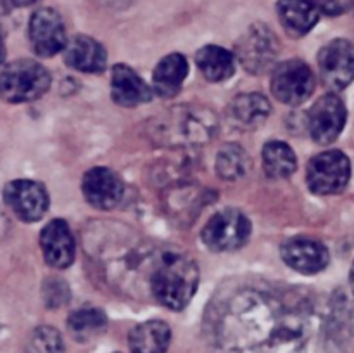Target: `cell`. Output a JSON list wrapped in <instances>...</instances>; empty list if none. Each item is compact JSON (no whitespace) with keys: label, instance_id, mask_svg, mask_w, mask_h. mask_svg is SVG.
I'll list each match as a JSON object with an SVG mask.
<instances>
[{"label":"cell","instance_id":"cell-1","mask_svg":"<svg viewBox=\"0 0 354 353\" xmlns=\"http://www.w3.org/2000/svg\"><path fill=\"white\" fill-rule=\"evenodd\" d=\"M341 325L308 289L242 287L218 308L214 336L225 353H342Z\"/></svg>","mask_w":354,"mask_h":353},{"label":"cell","instance_id":"cell-2","mask_svg":"<svg viewBox=\"0 0 354 353\" xmlns=\"http://www.w3.org/2000/svg\"><path fill=\"white\" fill-rule=\"evenodd\" d=\"M199 286V266L178 251H159L149 279V293L169 310H183Z\"/></svg>","mask_w":354,"mask_h":353},{"label":"cell","instance_id":"cell-3","mask_svg":"<svg viewBox=\"0 0 354 353\" xmlns=\"http://www.w3.org/2000/svg\"><path fill=\"white\" fill-rule=\"evenodd\" d=\"M218 118L204 106H178L152 121L151 135L169 147H196L214 137Z\"/></svg>","mask_w":354,"mask_h":353},{"label":"cell","instance_id":"cell-4","mask_svg":"<svg viewBox=\"0 0 354 353\" xmlns=\"http://www.w3.org/2000/svg\"><path fill=\"white\" fill-rule=\"evenodd\" d=\"M50 87V73L40 62L17 59L0 73V99L10 104L31 102Z\"/></svg>","mask_w":354,"mask_h":353},{"label":"cell","instance_id":"cell-5","mask_svg":"<svg viewBox=\"0 0 354 353\" xmlns=\"http://www.w3.org/2000/svg\"><path fill=\"white\" fill-rule=\"evenodd\" d=\"M351 179V163L342 151H325L311 158L306 170L308 187L318 196L339 194Z\"/></svg>","mask_w":354,"mask_h":353},{"label":"cell","instance_id":"cell-6","mask_svg":"<svg viewBox=\"0 0 354 353\" xmlns=\"http://www.w3.org/2000/svg\"><path fill=\"white\" fill-rule=\"evenodd\" d=\"M251 235V221L241 210L218 211L203 228V241L211 251L225 253L241 249Z\"/></svg>","mask_w":354,"mask_h":353},{"label":"cell","instance_id":"cell-7","mask_svg":"<svg viewBox=\"0 0 354 353\" xmlns=\"http://www.w3.org/2000/svg\"><path fill=\"white\" fill-rule=\"evenodd\" d=\"M315 90V75L306 62L299 59L280 62L272 75V93L277 100L289 106H299Z\"/></svg>","mask_w":354,"mask_h":353},{"label":"cell","instance_id":"cell-8","mask_svg":"<svg viewBox=\"0 0 354 353\" xmlns=\"http://www.w3.org/2000/svg\"><path fill=\"white\" fill-rule=\"evenodd\" d=\"M279 52L280 44L272 30L265 24H254L239 40L235 59H239L249 73L259 75L275 64Z\"/></svg>","mask_w":354,"mask_h":353},{"label":"cell","instance_id":"cell-9","mask_svg":"<svg viewBox=\"0 0 354 353\" xmlns=\"http://www.w3.org/2000/svg\"><path fill=\"white\" fill-rule=\"evenodd\" d=\"M322 82L332 90H342L354 80V44L344 38L332 40L318 54Z\"/></svg>","mask_w":354,"mask_h":353},{"label":"cell","instance_id":"cell-10","mask_svg":"<svg viewBox=\"0 0 354 353\" xmlns=\"http://www.w3.org/2000/svg\"><path fill=\"white\" fill-rule=\"evenodd\" d=\"M346 118L348 111L341 97L335 93H325L311 106L308 113V128L311 138L317 144H330L344 130Z\"/></svg>","mask_w":354,"mask_h":353},{"label":"cell","instance_id":"cell-11","mask_svg":"<svg viewBox=\"0 0 354 353\" xmlns=\"http://www.w3.org/2000/svg\"><path fill=\"white\" fill-rule=\"evenodd\" d=\"M28 35L33 51L41 57H50L64 51L68 45L64 21L57 10L50 7L35 10L28 26Z\"/></svg>","mask_w":354,"mask_h":353},{"label":"cell","instance_id":"cell-12","mask_svg":"<svg viewBox=\"0 0 354 353\" xmlns=\"http://www.w3.org/2000/svg\"><path fill=\"white\" fill-rule=\"evenodd\" d=\"M3 201L19 220L37 221L47 213L48 194L40 182L12 180L3 189Z\"/></svg>","mask_w":354,"mask_h":353},{"label":"cell","instance_id":"cell-13","mask_svg":"<svg viewBox=\"0 0 354 353\" xmlns=\"http://www.w3.org/2000/svg\"><path fill=\"white\" fill-rule=\"evenodd\" d=\"M82 192L90 206L97 210H111L123 199L124 183L114 170L95 166L83 175Z\"/></svg>","mask_w":354,"mask_h":353},{"label":"cell","instance_id":"cell-14","mask_svg":"<svg viewBox=\"0 0 354 353\" xmlns=\"http://www.w3.org/2000/svg\"><path fill=\"white\" fill-rule=\"evenodd\" d=\"M280 255L290 269L306 275L322 272L330 262L327 246L311 237L287 239L280 248Z\"/></svg>","mask_w":354,"mask_h":353},{"label":"cell","instance_id":"cell-15","mask_svg":"<svg viewBox=\"0 0 354 353\" xmlns=\"http://www.w3.org/2000/svg\"><path fill=\"white\" fill-rule=\"evenodd\" d=\"M40 248L45 262L54 269H68L75 262V237H73L69 225L61 218L48 221L41 228Z\"/></svg>","mask_w":354,"mask_h":353},{"label":"cell","instance_id":"cell-16","mask_svg":"<svg viewBox=\"0 0 354 353\" xmlns=\"http://www.w3.org/2000/svg\"><path fill=\"white\" fill-rule=\"evenodd\" d=\"M111 96L123 107H137L152 99V87L127 64L111 69Z\"/></svg>","mask_w":354,"mask_h":353},{"label":"cell","instance_id":"cell-17","mask_svg":"<svg viewBox=\"0 0 354 353\" xmlns=\"http://www.w3.org/2000/svg\"><path fill=\"white\" fill-rule=\"evenodd\" d=\"M64 62L82 73H102L107 68V52L93 38L78 35L64 48Z\"/></svg>","mask_w":354,"mask_h":353},{"label":"cell","instance_id":"cell-18","mask_svg":"<svg viewBox=\"0 0 354 353\" xmlns=\"http://www.w3.org/2000/svg\"><path fill=\"white\" fill-rule=\"evenodd\" d=\"M277 14L283 30L292 37L310 33L320 17V10L311 0H279Z\"/></svg>","mask_w":354,"mask_h":353},{"label":"cell","instance_id":"cell-19","mask_svg":"<svg viewBox=\"0 0 354 353\" xmlns=\"http://www.w3.org/2000/svg\"><path fill=\"white\" fill-rule=\"evenodd\" d=\"M270 111L272 107H270L268 99L261 93H241L232 100L228 107V118L241 130H252L265 123Z\"/></svg>","mask_w":354,"mask_h":353},{"label":"cell","instance_id":"cell-20","mask_svg":"<svg viewBox=\"0 0 354 353\" xmlns=\"http://www.w3.org/2000/svg\"><path fill=\"white\" fill-rule=\"evenodd\" d=\"M189 73V62L182 54H168L158 62L152 75V89L158 96L175 97L182 89L183 80Z\"/></svg>","mask_w":354,"mask_h":353},{"label":"cell","instance_id":"cell-21","mask_svg":"<svg viewBox=\"0 0 354 353\" xmlns=\"http://www.w3.org/2000/svg\"><path fill=\"white\" fill-rule=\"evenodd\" d=\"M171 341V329L162 320H147L131 329L128 345L131 353H166Z\"/></svg>","mask_w":354,"mask_h":353},{"label":"cell","instance_id":"cell-22","mask_svg":"<svg viewBox=\"0 0 354 353\" xmlns=\"http://www.w3.org/2000/svg\"><path fill=\"white\" fill-rule=\"evenodd\" d=\"M196 62L209 82H225L235 73V54L220 45H204L197 51Z\"/></svg>","mask_w":354,"mask_h":353},{"label":"cell","instance_id":"cell-23","mask_svg":"<svg viewBox=\"0 0 354 353\" xmlns=\"http://www.w3.org/2000/svg\"><path fill=\"white\" fill-rule=\"evenodd\" d=\"M263 168L270 179H287L297 168L296 152L282 141H270L263 147Z\"/></svg>","mask_w":354,"mask_h":353},{"label":"cell","instance_id":"cell-24","mask_svg":"<svg viewBox=\"0 0 354 353\" xmlns=\"http://www.w3.org/2000/svg\"><path fill=\"white\" fill-rule=\"evenodd\" d=\"M107 327V317L100 308L85 307L73 311L68 318V331L76 341H88L102 334Z\"/></svg>","mask_w":354,"mask_h":353},{"label":"cell","instance_id":"cell-25","mask_svg":"<svg viewBox=\"0 0 354 353\" xmlns=\"http://www.w3.org/2000/svg\"><path fill=\"white\" fill-rule=\"evenodd\" d=\"M251 168V159L244 147L237 144H227L218 151L216 172L223 180H239Z\"/></svg>","mask_w":354,"mask_h":353},{"label":"cell","instance_id":"cell-26","mask_svg":"<svg viewBox=\"0 0 354 353\" xmlns=\"http://www.w3.org/2000/svg\"><path fill=\"white\" fill-rule=\"evenodd\" d=\"M64 341L57 329L41 325L31 332L26 343V353H62Z\"/></svg>","mask_w":354,"mask_h":353},{"label":"cell","instance_id":"cell-27","mask_svg":"<svg viewBox=\"0 0 354 353\" xmlns=\"http://www.w3.org/2000/svg\"><path fill=\"white\" fill-rule=\"evenodd\" d=\"M311 2L322 12L328 14V16H339L353 6L354 0H311Z\"/></svg>","mask_w":354,"mask_h":353},{"label":"cell","instance_id":"cell-28","mask_svg":"<svg viewBox=\"0 0 354 353\" xmlns=\"http://www.w3.org/2000/svg\"><path fill=\"white\" fill-rule=\"evenodd\" d=\"M97 2L102 3V6L106 7H113V9H121V7L130 6L133 0H97Z\"/></svg>","mask_w":354,"mask_h":353},{"label":"cell","instance_id":"cell-29","mask_svg":"<svg viewBox=\"0 0 354 353\" xmlns=\"http://www.w3.org/2000/svg\"><path fill=\"white\" fill-rule=\"evenodd\" d=\"M10 2L14 3V6H19V7H24V6H31V3L38 2V0H10Z\"/></svg>","mask_w":354,"mask_h":353},{"label":"cell","instance_id":"cell-30","mask_svg":"<svg viewBox=\"0 0 354 353\" xmlns=\"http://www.w3.org/2000/svg\"><path fill=\"white\" fill-rule=\"evenodd\" d=\"M3 59H6V45H3L2 37H0V64L3 62Z\"/></svg>","mask_w":354,"mask_h":353},{"label":"cell","instance_id":"cell-31","mask_svg":"<svg viewBox=\"0 0 354 353\" xmlns=\"http://www.w3.org/2000/svg\"><path fill=\"white\" fill-rule=\"evenodd\" d=\"M9 10H7V2L6 0H0V16H3V14H7Z\"/></svg>","mask_w":354,"mask_h":353},{"label":"cell","instance_id":"cell-32","mask_svg":"<svg viewBox=\"0 0 354 353\" xmlns=\"http://www.w3.org/2000/svg\"><path fill=\"white\" fill-rule=\"evenodd\" d=\"M349 284H351V289H353V293H354V263H353V266H351V272H349Z\"/></svg>","mask_w":354,"mask_h":353}]
</instances>
